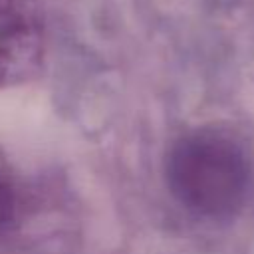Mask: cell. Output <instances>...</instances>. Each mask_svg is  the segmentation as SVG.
<instances>
[{
	"instance_id": "3",
	"label": "cell",
	"mask_w": 254,
	"mask_h": 254,
	"mask_svg": "<svg viewBox=\"0 0 254 254\" xmlns=\"http://www.w3.org/2000/svg\"><path fill=\"white\" fill-rule=\"evenodd\" d=\"M20 208L18 189L4 167H0V230L10 226Z\"/></svg>"
},
{
	"instance_id": "2",
	"label": "cell",
	"mask_w": 254,
	"mask_h": 254,
	"mask_svg": "<svg viewBox=\"0 0 254 254\" xmlns=\"http://www.w3.org/2000/svg\"><path fill=\"white\" fill-rule=\"evenodd\" d=\"M46 52L44 14L36 0H0V87L38 73Z\"/></svg>"
},
{
	"instance_id": "1",
	"label": "cell",
	"mask_w": 254,
	"mask_h": 254,
	"mask_svg": "<svg viewBox=\"0 0 254 254\" xmlns=\"http://www.w3.org/2000/svg\"><path fill=\"white\" fill-rule=\"evenodd\" d=\"M165 179L173 196L206 218L232 214L248 187L242 151L224 135L194 131L179 137L165 159Z\"/></svg>"
}]
</instances>
